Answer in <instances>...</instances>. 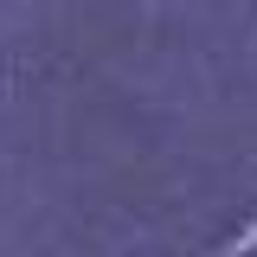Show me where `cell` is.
I'll use <instances>...</instances> for the list:
<instances>
[{
  "instance_id": "cell-1",
  "label": "cell",
  "mask_w": 257,
  "mask_h": 257,
  "mask_svg": "<svg viewBox=\"0 0 257 257\" xmlns=\"http://www.w3.org/2000/svg\"><path fill=\"white\" fill-rule=\"evenodd\" d=\"M225 257H257V225H251V238H244V244H231Z\"/></svg>"
}]
</instances>
